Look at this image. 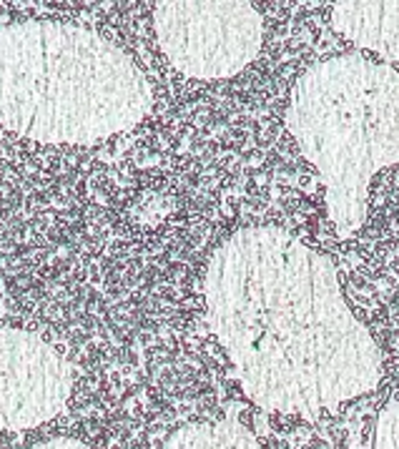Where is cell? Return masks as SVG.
<instances>
[{"instance_id": "7a4b0ae2", "label": "cell", "mask_w": 399, "mask_h": 449, "mask_svg": "<svg viewBox=\"0 0 399 449\" xmlns=\"http://www.w3.org/2000/svg\"><path fill=\"white\" fill-rule=\"evenodd\" d=\"M254 13L241 0H161L158 48L188 78H226L254 55Z\"/></svg>"}, {"instance_id": "3957f363", "label": "cell", "mask_w": 399, "mask_h": 449, "mask_svg": "<svg viewBox=\"0 0 399 449\" xmlns=\"http://www.w3.org/2000/svg\"><path fill=\"white\" fill-rule=\"evenodd\" d=\"M73 369L35 331L0 326V432L31 429L61 414Z\"/></svg>"}, {"instance_id": "6da1fadb", "label": "cell", "mask_w": 399, "mask_h": 449, "mask_svg": "<svg viewBox=\"0 0 399 449\" xmlns=\"http://www.w3.org/2000/svg\"><path fill=\"white\" fill-rule=\"evenodd\" d=\"M151 91L128 58L68 23L0 31V128L40 146H93L138 126Z\"/></svg>"}, {"instance_id": "277c9868", "label": "cell", "mask_w": 399, "mask_h": 449, "mask_svg": "<svg viewBox=\"0 0 399 449\" xmlns=\"http://www.w3.org/2000/svg\"><path fill=\"white\" fill-rule=\"evenodd\" d=\"M31 449H88L81 439H73V437H58V439H48L43 444H35Z\"/></svg>"}]
</instances>
